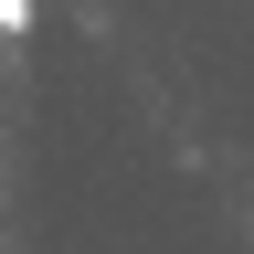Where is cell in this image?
Wrapping results in <instances>:
<instances>
[{
	"mask_svg": "<svg viewBox=\"0 0 254 254\" xmlns=\"http://www.w3.org/2000/svg\"><path fill=\"white\" fill-rule=\"evenodd\" d=\"M32 11H43V0H0V43H21V32H32Z\"/></svg>",
	"mask_w": 254,
	"mask_h": 254,
	"instance_id": "1",
	"label": "cell"
}]
</instances>
